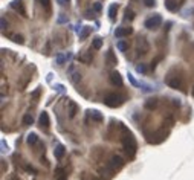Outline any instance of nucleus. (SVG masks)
Listing matches in <instances>:
<instances>
[{"label":"nucleus","mask_w":194,"mask_h":180,"mask_svg":"<svg viewBox=\"0 0 194 180\" xmlns=\"http://www.w3.org/2000/svg\"><path fill=\"white\" fill-rule=\"evenodd\" d=\"M121 130H122V146H124V150L125 153L129 154L130 157L135 156V153L138 150V144H136V139L135 136L131 134V131H129L125 128V127H121Z\"/></svg>","instance_id":"obj_1"},{"label":"nucleus","mask_w":194,"mask_h":180,"mask_svg":"<svg viewBox=\"0 0 194 180\" xmlns=\"http://www.w3.org/2000/svg\"><path fill=\"white\" fill-rule=\"evenodd\" d=\"M124 101H125V96L118 95V93H107V95L104 96V104L109 105V107H112V109L122 105Z\"/></svg>","instance_id":"obj_2"},{"label":"nucleus","mask_w":194,"mask_h":180,"mask_svg":"<svg viewBox=\"0 0 194 180\" xmlns=\"http://www.w3.org/2000/svg\"><path fill=\"white\" fill-rule=\"evenodd\" d=\"M160 25H162V17H160L159 14L153 15V17H150V18H147V20H145V23H144V26H145L147 29H150V31L157 29Z\"/></svg>","instance_id":"obj_3"},{"label":"nucleus","mask_w":194,"mask_h":180,"mask_svg":"<svg viewBox=\"0 0 194 180\" xmlns=\"http://www.w3.org/2000/svg\"><path fill=\"white\" fill-rule=\"evenodd\" d=\"M124 159L121 156H112L110 157V160H109V168L112 171H118V169H121L122 166H124Z\"/></svg>","instance_id":"obj_4"},{"label":"nucleus","mask_w":194,"mask_h":180,"mask_svg":"<svg viewBox=\"0 0 194 180\" xmlns=\"http://www.w3.org/2000/svg\"><path fill=\"white\" fill-rule=\"evenodd\" d=\"M165 83L168 84L170 87H173V89H180V87H182V78H179V76L168 75V78L165 79Z\"/></svg>","instance_id":"obj_5"},{"label":"nucleus","mask_w":194,"mask_h":180,"mask_svg":"<svg viewBox=\"0 0 194 180\" xmlns=\"http://www.w3.org/2000/svg\"><path fill=\"white\" fill-rule=\"evenodd\" d=\"M182 2L183 0H165V8L171 12H176L182 6Z\"/></svg>","instance_id":"obj_6"},{"label":"nucleus","mask_w":194,"mask_h":180,"mask_svg":"<svg viewBox=\"0 0 194 180\" xmlns=\"http://www.w3.org/2000/svg\"><path fill=\"white\" fill-rule=\"evenodd\" d=\"M38 124L41 128L44 130H49V125H51V119H49V115L46 111H43L41 115H40V119H38Z\"/></svg>","instance_id":"obj_7"},{"label":"nucleus","mask_w":194,"mask_h":180,"mask_svg":"<svg viewBox=\"0 0 194 180\" xmlns=\"http://www.w3.org/2000/svg\"><path fill=\"white\" fill-rule=\"evenodd\" d=\"M131 32H133L131 28H116L115 37H116V38H124V37H127V35H130Z\"/></svg>","instance_id":"obj_8"},{"label":"nucleus","mask_w":194,"mask_h":180,"mask_svg":"<svg viewBox=\"0 0 194 180\" xmlns=\"http://www.w3.org/2000/svg\"><path fill=\"white\" fill-rule=\"evenodd\" d=\"M110 83L113 84V85H118V87H121L122 85V78H121V75H119L118 72H112L110 73Z\"/></svg>","instance_id":"obj_9"},{"label":"nucleus","mask_w":194,"mask_h":180,"mask_svg":"<svg viewBox=\"0 0 194 180\" xmlns=\"http://www.w3.org/2000/svg\"><path fill=\"white\" fill-rule=\"evenodd\" d=\"M87 116L92 119V121H95V122H103V121H104L103 115H101L98 110H89V111H87Z\"/></svg>","instance_id":"obj_10"},{"label":"nucleus","mask_w":194,"mask_h":180,"mask_svg":"<svg viewBox=\"0 0 194 180\" xmlns=\"http://www.w3.org/2000/svg\"><path fill=\"white\" fill-rule=\"evenodd\" d=\"M53 180H67V174H66L64 168L58 166V168L55 169V176H53Z\"/></svg>","instance_id":"obj_11"},{"label":"nucleus","mask_w":194,"mask_h":180,"mask_svg":"<svg viewBox=\"0 0 194 180\" xmlns=\"http://www.w3.org/2000/svg\"><path fill=\"white\" fill-rule=\"evenodd\" d=\"M138 49H139V54H147L148 52V43L145 41V38L138 40Z\"/></svg>","instance_id":"obj_12"},{"label":"nucleus","mask_w":194,"mask_h":180,"mask_svg":"<svg viewBox=\"0 0 194 180\" xmlns=\"http://www.w3.org/2000/svg\"><path fill=\"white\" fill-rule=\"evenodd\" d=\"M105 63L109 64V66H115V64H118V60H116L115 54H113L112 50H109V52L105 54Z\"/></svg>","instance_id":"obj_13"},{"label":"nucleus","mask_w":194,"mask_h":180,"mask_svg":"<svg viewBox=\"0 0 194 180\" xmlns=\"http://www.w3.org/2000/svg\"><path fill=\"white\" fill-rule=\"evenodd\" d=\"M67 105H69V111H67L69 113V118H73V116L77 115V111H78V105L73 102V101H69Z\"/></svg>","instance_id":"obj_14"},{"label":"nucleus","mask_w":194,"mask_h":180,"mask_svg":"<svg viewBox=\"0 0 194 180\" xmlns=\"http://www.w3.org/2000/svg\"><path fill=\"white\" fill-rule=\"evenodd\" d=\"M64 145H61V144H58L57 146H55V151H53V154H55V157L57 159H61L63 156H64Z\"/></svg>","instance_id":"obj_15"},{"label":"nucleus","mask_w":194,"mask_h":180,"mask_svg":"<svg viewBox=\"0 0 194 180\" xmlns=\"http://www.w3.org/2000/svg\"><path fill=\"white\" fill-rule=\"evenodd\" d=\"M90 31H92V29L89 28V26H83V28H81V32H79V40L83 41V40L87 38L89 34H90Z\"/></svg>","instance_id":"obj_16"},{"label":"nucleus","mask_w":194,"mask_h":180,"mask_svg":"<svg viewBox=\"0 0 194 180\" xmlns=\"http://www.w3.org/2000/svg\"><path fill=\"white\" fill-rule=\"evenodd\" d=\"M116 12H118V5H110V8H109V18L110 20H115L116 18Z\"/></svg>","instance_id":"obj_17"},{"label":"nucleus","mask_w":194,"mask_h":180,"mask_svg":"<svg viewBox=\"0 0 194 180\" xmlns=\"http://www.w3.org/2000/svg\"><path fill=\"white\" fill-rule=\"evenodd\" d=\"M11 6H12V8H14V9H20V12H22V15H26V12H25V9L22 8V2H20V0H14V2H12L11 3Z\"/></svg>","instance_id":"obj_18"},{"label":"nucleus","mask_w":194,"mask_h":180,"mask_svg":"<svg viewBox=\"0 0 194 180\" xmlns=\"http://www.w3.org/2000/svg\"><path fill=\"white\" fill-rule=\"evenodd\" d=\"M101 46H103V40L96 37V38H93V43H92V48L95 49V50H99L101 49Z\"/></svg>","instance_id":"obj_19"},{"label":"nucleus","mask_w":194,"mask_h":180,"mask_svg":"<svg viewBox=\"0 0 194 180\" xmlns=\"http://www.w3.org/2000/svg\"><path fill=\"white\" fill-rule=\"evenodd\" d=\"M26 141H28L29 145H35L38 142V137H37L35 133H31V134H28V139H26Z\"/></svg>","instance_id":"obj_20"},{"label":"nucleus","mask_w":194,"mask_h":180,"mask_svg":"<svg viewBox=\"0 0 194 180\" xmlns=\"http://www.w3.org/2000/svg\"><path fill=\"white\" fill-rule=\"evenodd\" d=\"M156 107H157V101H156V99H148V101L145 102V109H148V110H153Z\"/></svg>","instance_id":"obj_21"},{"label":"nucleus","mask_w":194,"mask_h":180,"mask_svg":"<svg viewBox=\"0 0 194 180\" xmlns=\"http://www.w3.org/2000/svg\"><path fill=\"white\" fill-rule=\"evenodd\" d=\"M72 55L70 54H67V55H63V54H58L57 55V64H63L64 61H66V60H69Z\"/></svg>","instance_id":"obj_22"},{"label":"nucleus","mask_w":194,"mask_h":180,"mask_svg":"<svg viewBox=\"0 0 194 180\" xmlns=\"http://www.w3.org/2000/svg\"><path fill=\"white\" fill-rule=\"evenodd\" d=\"M32 122H34V118H32V115H25L23 116V125H32Z\"/></svg>","instance_id":"obj_23"},{"label":"nucleus","mask_w":194,"mask_h":180,"mask_svg":"<svg viewBox=\"0 0 194 180\" xmlns=\"http://www.w3.org/2000/svg\"><path fill=\"white\" fill-rule=\"evenodd\" d=\"M116 48L121 50V52H125L127 50V48H129V46H127V43L124 41V40H119V41L116 43Z\"/></svg>","instance_id":"obj_24"},{"label":"nucleus","mask_w":194,"mask_h":180,"mask_svg":"<svg viewBox=\"0 0 194 180\" xmlns=\"http://www.w3.org/2000/svg\"><path fill=\"white\" fill-rule=\"evenodd\" d=\"M38 3L41 5L48 12H51V0H38Z\"/></svg>","instance_id":"obj_25"},{"label":"nucleus","mask_w":194,"mask_h":180,"mask_svg":"<svg viewBox=\"0 0 194 180\" xmlns=\"http://www.w3.org/2000/svg\"><path fill=\"white\" fill-rule=\"evenodd\" d=\"M136 70H138L139 73H147V66H145V64H138V66H136Z\"/></svg>","instance_id":"obj_26"},{"label":"nucleus","mask_w":194,"mask_h":180,"mask_svg":"<svg viewBox=\"0 0 194 180\" xmlns=\"http://www.w3.org/2000/svg\"><path fill=\"white\" fill-rule=\"evenodd\" d=\"M133 18H135V12L127 9L125 11V20H133Z\"/></svg>","instance_id":"obj_27"},{"label":"nucleus","mask_w":194,"mask_h":180,"mask_svg":"<svg viewBox=\"0 0 194 180\" xmlns=\"http://www.w3.org/2000/svg\"><path fill=\"white\" fill-rule=\"evenodd\" d=\"M12 41L23 44V37H22V35H12Z\"/></svg>","instance_id":"obj_28"},{"label":"nucleus","mask_w":194,"mask_h":180,"mask_svg":"<svg viewBox=\"0 0 194 180\" xmlns=\"http://www.w3.org/2000/svg\"><path fill=\"white\" fill-rule=\"evenodd\" d=\"M129 81L133 84V85H136V87H139V85H141V84H139L138 81H136V79L135 78H133V75H130V73H129Z\"/></svg>","instance_id":"obj_29"},{"label":"nucleus","mask_w":194,"mask_h":180,"mask_svg":"<svg viewBox=\"0 0 194 180\" xmlns=\"http://www.w3.org/2000/svg\"><path fill=\"white\" fill-rule=\"evenodd\" d=\"M101 9H103V6H101V3H93V11L95 12H101Z\"/></svg>","instance_id":"obj_30"},{"label":"nucleus","mask_w":194,"mask_h":180,"mask_svg":"<svg viewBox=\"0 0 194 180\" xmlns=\"http://www.w3.org/2000/svg\"><path fill=\"white\" fill-rule=\"evenodd\" d=\"M53 89H55L57 92H60V93H63L64 92V85L63 84H55V85H53Z\"/></svg>","instance_id":"obj_31"},{"label":"nucleus","mask_w":194,"mask_h":180,"mask_svg":"<svg viewBox=\"0 0 194 180\" xmlns=\"http://www.w3.org/2000/svg\"><path fill=\"white\" fill-rule=\"evenodd\" d=\"M145 6H148V8H151V6H155V0H144Z\"/></svg>","instance_id":"obj_32"},{"label":"nucleus","mask_w":194,"mask_h":180,"mask_svg":"<svg viewBox=\"0 0 194 180\" xmlns=\"http://www.w3.org/2000/svg\"><path fill=\"white\" fill-rule=\"evenodd\" d=\"M67 22V18L64 17V14H60V17H58V23H66Z\"/></svg>","instance_id":"obj_33"},{"label":"nucleus","mask_w":194,"mask_h":180,"mask_svg":"<svg viewBox=\"0 0 194 180\" xmlns=\"http://www.w3.org/2000/svg\"><path fill=\"white\" fill-rule=\"evenodd\" d=\"M78 79H81V75H79V73H73V78H72V81H73V83H77Z\"/></svg>","instance_id":"obj_34"},{"label":"nucleus","mask_w":194,"mask_h":180,"mask_svg":"<svg viewBox=\"0 0 194 180\" xmlns=\"http://www.w3.org/2000/svg\"><path fill=\"white\" fill-rule=\"evenodd\" d=\"M57 2H58V5H61V6H64V5H67V3L70 2V0H57Z\"/></svg>","instance_id":"obj_35"},{"label":"nucleus","mask_w":194,"mask_h":180,"mask_svg":"<svg viewBox=\"0 0 194 180\" xmlns=\"http://www.w3.org/2000/svg\"><path fill=\"white\" fill-rule=\"evenodd\" d=\"M6 26H8V22L5 20V17H2V29H6Z\"/></svg>","instance_id":"obj_36"},{"label":"nucleus","mask_w":194,"mask_h":180,"mask_svg":"<svg viewBox=\"0 0 194 180\" xmlns=\"http://www.w3.org/2000/svg\"><path fill=\"white\" fill-rule=\"evenodd\" d=\"M38 95H40V89H37L34 93H32V98H34V99H37V98H38Z\"/></svg>","instance_id":"obj_37"},{"label":"nucleus","mask_w":194,"mask_h":180,"mask_svg":"<svg viewBox=\"0 0 194 180\" xmlns=\"http://www.w3.org/2000/svg\"><path fill=\"white\" fill-rule=\"evenodd\" d=\"M9 180H18V179H17V177H15V176H12V177H11V179H9Z\"/></svg>","instance_id":"obj_38"},{"label":"nucleus","mask_w":194,"mask_h":180,"mask_svg":"<svg viewBox=\"0 0 194 180\" xmlns=\"http://www.w3.org/2000/svg\"><path fill=\"white\" fill-rule=\"evenodd\" d=\"M90 180H103V179H96V177H93V179H90Z\"/></svg>","instance_id":"obj_39"},{"label":"nucleus","mask_w":194,"mask_h":180,"mask_svg":"<svg viewBox=\"0 0 194 180\" xmlns=\"http://www.w3.org/2000/svg\"><path fill=\"white\" fill-rule=\"evenodd\" d=\"M193 96H194V89H193Z\"/></svg>","instance_id":"obj_40"}]
</instances>
